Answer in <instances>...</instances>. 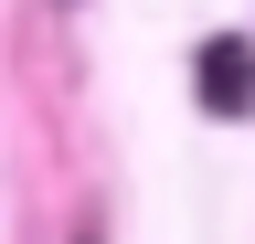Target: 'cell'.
<instances>
[{"label": "cell", "mask_w": 255, "mask_h": 244, "mask_svg": "<svg viewBox=\"0 0 255 244\" xmlns=\"http://www.w3.org/2000/svg\"><path fill=\"white\" fill-rule=\"evenodd\" d=\"M191 96H202L213 117H245V106H255V53H245L234 32H213L202 53H191Z\"/></svg>", "instance_id": "cell-1"}]
</instances>
